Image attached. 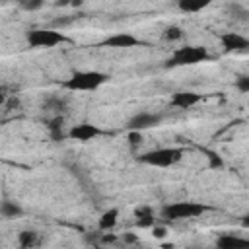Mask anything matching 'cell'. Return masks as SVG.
I'll list each match as a JSON object with an SVG mask.
<instances>
[{
  "label": "cell",
  "instance_id": "cell-9",
  "mask_svg": "<svg viewBox=\"0 0 249 249\" xmlns=\"http://www.w3.org/2000/svg\"><path fill=\"white\" fill-rule=\"evenodd\" d=\"M200 101H202V93H196V91H177L171 97V105L179 109H191Z\"/></svg>",
  "mask_w": 249,
  "mask_h": 249
},
{
  "label": "cell",
  "instance_id": "cell-25",
  "mask_svg": "<svg viewBox=\"0 0 249 249\" xmlns=\"http://www.w3.org/2000/svg\"><path fill=\"white\" fill-rule=\"evenodd\" d=\"M152 233H154V237L163 239V237H165V233H167V230H165L163 226H152Z\"/></svg>",
  "mask_w": 249,
  "mask_h": 249
},
{
  "label": "cell",
  "instance_id": "cell-14",
  "mask_svg": "<svg viewBox=\"0 0 249 249\" xmlns=\"http://www.w3.org/2000/svg\"><path fill=\"white\" fill-rule=\"evenodd\" d=\"M47 128L51 132V138L53 140H64L68 136V132H64V117H53L49 123H47Z\"/></svg>",
  "mask_w": 249,
  "mask_h": 249
},
{
  "label": "cell",
  "instance_id": "cell-4",
  "mask_svg": "<svg viewBox=\"0 0 249 249\" xmlns=\"http://www.w3.org/2000/svg\"><path fill=\"white\" fill-rule=\"evenodd\" d=\"M25 39H27V45L33 49H53L60 43L70 41L64 33H60L56 29H29Z\"/></svg>",
  "mask_w": 249,
  "mask_h": 249
},
{
  "label": "cell",
  "instance_id": "cell-5",
  "mask_svg": "<svg viewBox=\"0 0 249 249\" xmlns=\"http://www.w3.org/2000/svg\"><path fill=\"white\" fill-rule=\"evenodd\" d=\"M206 210L204 204L200 202H173V204H165L161 208V218L173 222V220H191L200 216Z\"/></svg>",
  "mask_w": 249,
  "mask_h": 249
},
{
  "label": "cell",
  "instance_id": "cell-26",
  "mask_svg": "<svg viewBox=\"0 0 249 249\" xmlns=\"http://www.w3.org/2000/svg\"><path fill=\"white\" fill-rule=\"evenodd\" d=\"M123 241H124V243H136V241H138V237H136L132 231H126V233L123 235Z\"/></svg>",
  "mask_w": 249,
  "mask_h": 249
},
{
  "label": "cell",
  "instance_id": "cell-20",
  "mask_svg": "<svg viewBox=\"0 0 249 249\" xmlns=\"http://www.w3.org/2000/svg\"><path fill=\"white\" fill-rule=\"evenodd\" d=\"M181 37H183V29L177 27V25H169V27H165V31H163V39H165V41H179Z\"/></svg>",
  "mask_w": 249,
  "mask_h": 249
},
{
  "label": "cell",
  "instance_id": "cell-12",
  "mask_svg": "<svg viewBox=\"0 0 249 249\" xmlns=\"http://www.w3.org/2000/svg\"><path fill=\"white\" fill-rule=\"evenodd\" d=\"M18 243L21 249H35L41 243V233L35 230H23L18 233Z\"/></svg>",
  "mask_w": 249,
  "mask_h": 249
},
{
  "label": "cell",
  "instance_id": "cell-3",
  "mask_svg": "<svg viewBox=\"0 0 249 249\" xmlns=\"http://www.w3.org/2000/svg\"><path fill=\"white\" fill-rule=\"evenodd\" d=\"M181 158H183L181 148H156V150H150L138 156V161L146 165H154V167H169L181 161Z\"/></svg>",
  "mask_w": 249,
  "mask_h": 249
},
{
  "label": "cell",
  "instance_id": "cell-19",
  "mask_svg": "<svg viewBox=\"0 0 249 249\" xmlns=\"http://www.w3.org/2000/svg\"><path fill=\"white\" fill-rule=\"evenodd\" d=\"M12 97H16V88L8 86V84H2L0 86V107H4Z\"/></svg>",
  "mask_w": 249,
  "mask_h": 249
},
{
  "label": "cell",
  "instance_id": "cell-1",
  "mask_svg": "<svg viewBox=\"0 0 249 249\" xmlns=\"http://www.w3.org/2000/svg\"><path fill=\"white\" fill-rule=\"evenodd\" d=\"M107 80L109 76L99 70H78L62 86L70 91H93L99 86H103Z\"/></svg>",
  "mask_w": 249,
  "mask_h": 249
},
{
  "label": "cell",
  "instance_id": "cell-16",
  "mask_svg": "<svg viewBox=\"0 0 249 249\" xmlns=\"http://www.w3.org/2000/svg\"><path fill=\"white\" fill-rule=\"evenodd\" d=\"M117 220H119V210H117V208L105 210V212L101 214V218H99V230H103V231L113 230V228L117 226Z\"/></svg>",
  "mask_w": 249,
  "mask_h": 249
},
{
  "label": "cell",
  "instance_id": "cell-23",
  "mask_svg": "<svg viewBox=\"0 0 249 249\" xmlns=\"http://www.w3.org/2000/svg\"><path fill=\"white\" fill-rule=\"evenodd\" d=\"M206 154H208L206 158H208V161H210V167H222V165H224V161H222V160H220V158H218L214 152L206 150Z\"/></svg>",
  "mask_w": 249,
  "mask_h": 249
},
{
  "label": "cell",
  "instance_id": "cell-11",
  "mask_svg": "<svg viewBox=\"0 0 249 249\" xmlns=\"http://www.w3.org/2000/svg\"><path fill=\"white\" fill-rule=\"evenodd\" d=\"M216 249H249V239L231 235V233H224L218 237Z\"/></svg>",
  "mask_w": 249,
  "mask_h": 249
},
{
  "label": "cell",
  "instance_id": "cell-21",
  "mask_svg": "<svg viewBox=\"0 0 249 249\" xmlns=\"http://www.w3.org/2000/svg\"><path fill=\"white\" fill-rule=\"evenodd\" d=\"M235 88H237L241 93H247V91H249V76H245V74L237 76V80H235Z\"/></svg>",
  "mask_w": 249,
  "mask_h": 249
},
{
  "label": "cell",
  "instance_id": "cell-17",
  "mask_svg": "<svg viewBox=\"0 0 249 249\" xmlns=\"http://www.w3.org/2000/svg\"><path fill=\"white\" fill-rule=\"evenodd\" d=\"M23 214V208L12 200H2L0 202V216L2 218H19Z\"/></svg>",
  "mask_w": 249,
  "mask_h": 249
},
{
  "label": "cell",
  "instance_id": "cell-18",
  "mask_svg": "<svg viewBox=\"0 0 249 249\" xmlns=\"http://www.w3.org/2000/svg\"><path fill=\"white\" fill-rule=\"evenodd\" d=\"M206 6H208L206 0H179V10L181 12H200Z\"/></svg>",
  "mask_w": 249,
  "mask_h": 249
},
{
  "label": "cell",
  "instance_id": "cell-8",
  "mask_svg": "<svg viewBox=\"0 0 249 249\" xmlns=\"http://www.w3.org/2000/svg\"><path fill=\"white\" fill-rule=\"evenodd\" d=\"M101 134V128H97L95 124H89V123H80V124H74L70 130H68V138L72 140H78V142H88V140H93Z\"/></svg>",
  "mask_w": 249,
  "mask_h": 249
},
{
  "label": "cell",
  "instance_id": "cell-13",
  "mask_svg": "<svg viewBox=\"0 0 249 249\" xmlns=\"http://www.w3.org/2000/svg\"><path fill=\"white\" fill-rule=\"evenodd\" d=\"M66 99H62V97H58V95H51V97H47L45 99V103H43V111H47V113H54V117H62V113L66 111Z\"/></svg>",
  "mask_w": 249,
  "mask_h": 249
},
{
  "label": "cell",
  "instance_id": "cell-27",
  "mask_svg": "<svg viewBox=\"0 0 249 249\" xmlns=\"http://www.w3.org/2000/svg\"><path fill=\"white\" fill-rule=\"evenodd\" d=\"M115 239H117V237H115L113 233H109V235H107V233L101 235V241H103V243H111V241H115Z\"/></svg>",
  "mask_w": 249,
  "mask_h": 249
},
{
  "label": "cell",
  "instance_id": "cell-6",
  "mask_svg": "<svg viewBox=\"0 0 249 249\" xmlns=\"http://www.w3.org/2000/svg\"><path fill=\"white\" fill-rule=\"evenodd\" d=\"M161 123V115H154V113H138L134 115L128 123H126V128L128 130H134V132H142L146 128H152L156 124Z\"/></svg>",
  "mask_w": 249,
  "mask_h": 249
},
{
  "label": "cell",
  "instance_id": "cell-15",
  "mask_svg": "<svg viewBox=\"0 0 249 249\" xmlns=\"http://www.w3.org/2000/svg\"><path fill=\"white\" fill-rule=\"evenodd\" d=\"M134 216H136V224L140 228H152L156 224V218H154V212L150 206H138Z\"/></svg>",
  "mask_w": 249,
  "mask_h": 249
},
{
  "label": "cell",
  "instance_id": "cell-10",
  "mask_svg": "<svg viewBox=\"0 0 249 249\" xmlns=\"http://www.w3.org/2000/svg\"><path fill=\"white\" fill-rule=\"evenodd\" d=\"M220 43L226 51H245L249 47V41L243 35L233 33V31H228V33L220 35Z\"/></svg>",
  "mask_w": 249,
  "mask_h": 249
},
{
  "label": "cell",
  "instance_id": "cell-22",
  "mask_svg": "<svg viewBox=\"0 0 249 249\" xmlns=\"http://www.w3.org/2000/svg\"><path fill=\"white\" fill-rule=\"evenodd\" d=\"M128 144L132 150H136L140 144H142V132H134V130H128Z\"/></svg>",
  "mask_w": 249,
  "mask_h": 249
},
{
  "label": "cell",
  "instance_id": "cell-24",
  "mask_svg": "<svg viewBox=\"0 0 249 249\" xmlns=\"http://www.w3.org/2000/svg\"><path fill=\"white\" fill-rule=\"evenodd\" d=\"M23 10H39L41 6H43V2L41 0H35V2H21L19 4Z\"/></svg>",
  "mask_w": 249,
  "mask_h": 249
},
{
  "label": "cell",
  "instance_id": "cell-2",
  "mask_svg": "<svg viewBox=\"0 0 249 249\" xmlns=\"http://www.w3.org/2000/svg\"><path fill=\"white\" fill-rule=\"evenodd\" d=\"M208 58V51L206 47H198V45H187V47H179L165 62V66H193L198 62H204Z\"/></svg>",
  "mask_w": 249,
  "mask_h": 249
},
{
  "label": "cell",
  "instance_id": "cell-7",
  "mask_svg": "<svg viewBox=\"0 0 249 249\" xmlns=\"http://www.w3.org/2000/svg\"><path fill=\"white\" fill-rule=\"evenodd\" d=\"M99 45L101 47H113V49H130V47L142 45V41L138 37H134L132 33H115V35L103 39Z\"/></svg>",
  "mask_w": 249,
  "mask_h": 249
}]
</instances>
